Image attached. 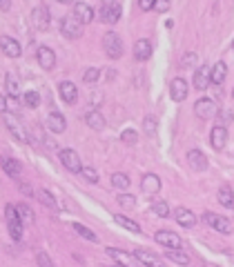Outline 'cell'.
Here are the masks:
<instances>
[{"label": "cell", "instance_id": "obj_3", "mask_svg": "<svg viewBox=\"0 0 234 267\" xmlns=\"http://www.w3.org/2000/svg\"><path fill=\"white\" fill-rule=\"evenodd\" d=\"M121 14H123V7L118 5L116 0H107V2L101 5V9H98V18L105 25H116L121 20Z\"/></svg>", "mask_w": 234, "mask_h": 267}, {"label": "cell", "instance_id": "obj_4", "mask_svg": "<svg viewBox=\"0 0 234 267\" xmlns=\"http://www.w3.org/2000/svg\"><path fill=\"white\" fill-rule=\"evenodd\" d=\"M103 45H105V53L112 58V60L123 56V40L116 32H107L105 38H103Z\"/></svg>", "mask_w": 234, "mask_h": 267}, {"label": "cell", "instance_id": "obj_13", "mask_svg": "<svg viewBox=\"0 0 234 267\" xmlns=\"http://www.w3.org/2000/svg\"><path fill=\"white\" fill-rule=\"evenodd\" d=\"M210 145H212L216 152L225 149V145H228V129H225V125H216L210 131Z\"/></svg>", "mask_w": 234, "mask_h": 267}, {"label": "cell", "instance_id": "obj_47", "mask_svg": "<svg viewBox=\"0 0 234 267\" xmlns=\"http://www.w3.org/2000/svg\"><path fill=\"white\" fill-rule=\"evenodd\" d=\"M232 118H234L232 111H221V123H223V125H225V123H230Z\"/></svg>", "mask_w": 234, "mask_h": 267}, {"label": "cell", "instance_id": "obj_38", "mask_svg": "<svg viewBox=\"0 0 234 267\" xmlns=\"http://www.w3.org/2000/svg\"><path fill=\"white\" fill-rule=\"evenodd\" d=\"M18 212H20L22 220H25V225H32L34 223V212L29 205H18Z\"/></svg>", "mask_w": 234, "mask_h": 267}, {"label": "cell", "instance_id": "obj_25", "mask_svg": "<svg viewBox=\"0 0 234 267\" xmlns=\"http://www.w3.org/2000/svg\"><path fill=\"white\" fill-rule=\"evenodd\" d=\"M134 254H136V258L141 261V265H152V267L161 265V258L156 256L154 251H149V249H136Z\"/></svg>", "mask_w": 234, "mask_h": 267}, {"label": "cell", "instance_id": "obj_15", "mask_svg": "<svg viewBox=\"0 0 234 267\" xmlns=\"http://www.w3.org/2000/svg\"><path fill=\"white\" fill-rule=\"evenodd\" d=\"M58 91H60V98H63L67 105H76V103H78V87H76L74 83L63 80V83L58 85Z\"/></svg>", "mask_w": 234, "mask_h": 267}, {"label": "cell", "instance_id": "obj_12", "mask_svg": "<svg viewBox=\"0 0 234 267\" xmlns=\"http://www.w3.org/2000/svg\"><path fill=\"white\" fill-rule=\"evenodd\" d=\"M210 83H212V67L203 65V67H198L197 71H194V87H197L198 91H205V89L210 87Z\"/></svg>", "mask_w": 234, "mask_h": 267}, {"label": "cell", "instance_id": "obj_40", "mask_svg": "<svg viewBox=\"0 0 234 267\" xmlns=\"http://www.w3.org/2000/svg\"><path fill=\"white\" fill-rule=\"evenodd\" d=\"M98 73H101V71H98L96 67H90L85 73H83V83H85V85H94L96 80H98Z\"/></svg>", "mask_w": 234, "mask_h": 267}, {"label": "cell", "instance_id": "obj_2", "mask_svg": "<svg viewBox=\"0 0 234 267\" xmlns=\"http://www.w3.org/2000/svg\"><path fill=\"white\" fill-rule=\"evenodd\" d=\"M60 34H63L67 40H78V38L83 36V22H80V18L76 16L74 11L60 20Z\"/></svg>", "mask_w": 234, "mask_h": 267}, {"label": "cell", "instance_id": "obj_53", "mask_svg": "<svg viewBox=\"0 0 234 267\" xmlns=\"http://www.w3.org/2000/svg\"><path fill=\"white\" fill-rule=\"evenodd\" d=\"M232 98H234V91H232Z\"/></svg>", "mask_w": 234, "mask_h": 267}, {"label": "cell", "instance_id": "obj_23", "mask_svg": "<svg viewBox=\"0 0 234 267\" xmlns=\"http://www.w3.org/2000/svg\"><path fill=\"white\" fill-rule=\"evenodd\" d=\"M74 14L80 18L83 25H90V22L94 20V9H91L87 2H76V5H74Z\"/></svg>", "mask_w": 234, "mask_h": 267}, {"label": "cell", "instance_id": "obj_32", "mask_svg": "<svg viewBox=\"0 0 234 267\" xmlns=\"http://www.w3.org/2000/svg\"><path fill=\"white\" fill-rule=\"evenodd\" d=\"M36 198H38V203H43L45 207H49V210H56V198L49 194V189H38Z\"/></svg>", "mask_w": 234, "mask_h": 267}, {"label": "cell", "instance_id": "obj_11", "mask_svg": "<svg viewBox=\"0 0 234 267\" xmlns=\"http://www.w3.org/2000/svg\"><path fill=\"white\" fill-rule=\"evenodd\" d=\"M156 243H161L163 247H167V249H181L183 247V241H181V236L174 234V231H167V230H161L154 234Z\"/></svg>", "mask_w": 234, "mask_h": 267}, {"label": "cell", "instance_id": "obj_35", "mask_svg": "<svg viewBox=\"0 0 234 267\" xmlns=\"http://www.w3.org/2000/svg\"><path fill=\"white\" fill-rule=\"evenodd\" d=\"M152 212L161 218H167L170 216V205L165 203V200H159V203H152Z\"/></svg>", "mask_w": 234, "mask_h": 267}, {"label": "cell", "instance_id": "obj_16", "mask_svg": "<svg viewBox=\"0 0 234 267\" xmlns=\"http://www.w3.org/2000/svg\"><path fill=\"white\" fill-rule=\"evenodd\" d=\"M187 91H190V87H187V83L183 78H174L170 83V96L174 103H181V100L187 98Z\"/></svg>", "mask_w": 234, "mask_h": 267}, {"label": "cell", "instance_id": "obj_6", "mask_svg": "<svg viewBox=\"0 0 234 267\" xmlns=\"http://www.w3.org/2000/svg\"><path fill=\"white\" fill-rule=\"evenodd\" d=\"M203 220L208 223L212 230H216V231H221V234H230L232 231V223H230L225 216H221V214H214V212H205L203 214Z\"/></svg>", "mask_w": 234, "mask_h": 267}, {"label": "cell", "instance_id": "obj_27", "mask_svg": "<svg viewBox=\"0 0 234 267\" xmlns=\"http://www.w3.org/2000/svg\"><path fill=\"white\" fill-rule=\"evenodd\" d=\"M165 258L167 261H172L174 265H190V256H187L185 251H181V249H167V254H165Z\"/></svg>", "mask_w": 234, "mask_h": 267}, {"label": "cell", "instance_id": "obj_5", "mask_svg": "<svg viewBox=\"0 0 234 267\" xmlns=\"http://www.w3.org/2000/svg\"><path fill=\"white\" fill-rule=\"evenodd\" d=\"M2 123H5V127L9 129V134L14 138H16L18 142H25L27 141V136H25V129L20 127V123H18V118L14 114H11L9 109L7 111H2Z\"/></svg>", "mask_w": 234, "mask_h": 267}, {"label": "cell", "instance_id": "obj_34", "mask_svg": "<svg viewBox=\"0 0 234 267\" xmlns=\"http://www.w3.org/2000/svg\"><path fill=\"white\" fill-rule=\"evenodd\" d=\"M156 127H159V123H156L154 116L143 118V134H147V136H156Z\"/></svg>", "mask_w": 234, "mask_h": 267}, {"label": "cell", "instance_id": "obj_1", "mask_svg": "<svg viewBox=\"0 0 234 267\" xmlns=\"http://www.w3.org/2000/svg\"><path fill=\"white\" fill-rule=\"evenodd\" d=\"M5 220H7V230H9V236L14 241H20L22 238V225H25V220H22L20 212H18L16 205H7L5 207Z\"/></svg>", "mask_w": 234, "mask_h": 267}, {"label": "cell", "instance_id": "obj_18", "mask_svg": "<svg viewBox=\"0 0 234 267\" xmlns=\"http://www.w3.org/2000/svg\"><path fill=\"white\" fill-rule=\"evenodd\" d=\"M47 129L52 131V134H63V131L67 129L65 116L60 114V111H52V114L47 116Z\"/></svg>", "mask_w": 234, "mask_h": 267}, {"label": "cell", "instance_id": "obj_22", "mask_svg": "<svg viewBox=\"0 0 234 267\" xmlns=\"http://www.w3.org/2000/svg\"><path fill=\"white\" fill-rule=\"evenodd\" d=\"M174 216H176V223H179V225H183V227H187V230L197 225V216L192 214L187 207H179Z\"/></svg>", "mask_w": 234, "mask_h": 267}, {"label": "cell", "instance_id": "obj_19", "mask_svg": "<svg viewBox=\"0 0 234 267\" xmlns=\"http://www.w3.org/2000/svg\"><path fill=\"white\" fill-rule=\"evenodd\" d=\"M0 47H2L5 56H9V58H18V56L22 53L20 42L14 40V38H9V36H2V38H0Z\"/></svg>", "mask_w": 234, "mask_h": 267}, {"label": "cell", "instance_id": "obj_21", "mask_svg": "<svg viewBox=\"0 0 234 267\" xmlns=\"http://www.w3.org/2000/svg\"><path fill=\"white\" fill-rule=\"evenodd\" d=\"M36 56H38V65L43 69H54V65H56V56H54V52L49 47H38V52H36Z\"/></svg>", "mask_w": 234, "mask_h": 267}, {"label": "cell", "instance_id": "obj_30", "mask_svg": "<svg viewBox=\"0 0 234 267\" xmlns=\"http://www.w3.org/2000/svg\"><path fill=\"white\" fill-rule=\"evenodd\" d=\"M114 220H116L118 225H123L125 230H129V231H134V234H141V225L136 223V220H132V218H125L123 214H116L114 216Z\"/></svg>", "mask_w": 234, "mask_h": 267}, {"label": "cell", "instance_id": "obj_51", "mask_svg": "<svg viewBox=\"0 0 234 267\" xmlns=\"http://www.w3.org/2000/svg\"><path fill=\"white\" fill-rule=\"evenodd\" d=\"M58 2H63V5H70L72 0H58Z\"/></svg>", "mask_w": 234, "mask_h": 267}, {"label": "cell", "instance_id": "obj_17", "mask_svg": "<svg viewBox=\"0 0 234 267\" xmlns=\"http://www.w3.org/2000/svg\"><path fill=\"white\" fill-rule=\"evenodd\" d=\"M141 189H143V194L147 196H154L161 192V178L156 174H145L143 180H141Z\"/></svg>", "mask_w": 234, "mask_h": 267}, {"label": "cell", "instance_id": "obj_43", "mask_svg": "<svg viewBox=\"0 0 234 267\" xmlns=\"http://www.w3.org/2000/svg\"><path fill=\"white\" fill-rule=\"evenodd\" d=\"M192 65H197V53H185V56L181 58V67L183 69H190Z\"/></svg>", "mask_w": 234, "mask_h": 267}, {"label": "cell", "instance_id": "obj_33", "mask_svg": "<svg viewBox=\"0 0 234 267\" xmlns=\"http://www.w3.org/2000/svg\"><path fill=\"white\" fill-rule=\"evenodd\" d=\"M112 185H114V189H127L129 187V176H125V174H121V172L112 174Z\"/></svg>", "mask_w": 234, "mask_h": 267}, {"label": "cell", "instance_id": "obj_14", "mask_svg": "<svg viewBox=\"0 0 234 267\" xmlns=\"http://www.w3.org/2000/svg\"><path fill=\"white\" fill-rule=\"evenodd\" d=\"M187 165H190L194 172H205V169H208V156H205L201 149H190V152H187Z\"/></svg>", "mask_w": 234, "mask_h": 267}, {"label": "cell", "instance_id": "obj_42", "mask_svg": "<svg viewBox=\"0 0 234 267\" xmlns=\"http://www.w3.org/2000/svg\"><path fill=\"white\" fill-rule=\"evenodd\" d=\"M36 263L40 267H54V261L47 256V254H45V251H38V254H36Z\"/></svg>", "mask_w": 234, "mask_h": 267}, {"label": "cell", "instance_id": "obj_7", "mask_svg": "<svg viewBox=\"0 0 234 267\" xmlns=\"http://www.w3.org/2000/svg\"><path fill=\"white\" fill-rule=\"evenodd\" d=\"M194 114H197L198 118H203V121L214 118V116L218 114L216 100H212V98H201V100H197V105H194Z\"/></svg>", "mask_w": 234, "mask_h": 267}, {"label": "cell", "instance_id": "obj_9", "mask_svg": "<svg viewBox=\"0 0 234 267\" xmlns=\"http://www.w3.org/2000/svg\"><path fill=\"white\" fill-rule=\"evenodd\" d=\"M58 156H60V162L65 165L67 172H72V174H80V172H83L80 158H78V154H76L74 149H60Z\"/></svg>", "mask_w": 234, "mask_h": 267}, {"label": "cell", "instance_id": "obj_50", "mask_svg": "<svg viewBox=\"0 0 234 267\" xmlns=\"http://www.w3.org/2000/svg\"><path fill=\"white\" fill-rule=\"evenodd\" d=\"M11 0H0V11H9Z\"/></svg>", "mask_w": 234, "mask_h": 267}, {"label": "cell", "instance_id": "obj_48", "mask_svg": "<svg viewBox=\"0 0 234 267\" xmlns=\"http://www.w3.org/2000/svg\"><path fill=\"white\" fill-rule=\"evenodd\" d=\"M45 147H47V149H52V152H56V149H58L56 141H52V138H45Z\"/></svg>", "mask_w": 234, "mask_h": 267}, {"label": "cell", "instance_id": "obj_10", "mask_svg": "<svg viewBox=\"0 0 234 267\" xmlns=\"http://www.w3.org/2000/svg\"><path fill=\"white\" fill-rule=\"evenodd\" d=\"M107 256L114 258L118 265H125V267H134V265H141V261L136 258V254H129V251H123L116 249V247H107Z\"/></svg>", "mask_w": 234, "mask_h": 267}, {"label": "cell", "instance_id": "obj_29", "mask_svg": "<svg viewBox=\"0 0 234 267\" xmlns=\"http://www.w3.org/2000/svg\"><path fill=\"white\" fill-rule=\"evenodd\" d=\"M5 89H7V94L9 96H20V83L16 80V76L14 73H7V78H5Z\"/></svg>", "mask_w": 234, "mask_h": 267}, {"label": "cell", "instance_id": "obj_31", "mask_svg": "<svg viewBox=\"0 0 234 267\" xmlns=\"http://www.w3.org/2000/svg\"><path fill=\"white\" fill-rule=\"evenodd\" d=\"M225 76H228V67H225V63H214V67H212V83L221 85L225 80Z\"/></svg>", "mask_w": 234, "mask_h": 267}, {"label": "cell", "instance_id": "obj_36", "mask_svg": "<svg viewBox=\"0 0 234 267\" xmlns=\"http://www.w3.org/2000/svg\"><path fill=\"white\" fill-rule=\"evenodd\" d=\"M74 230L78 231V234L83 236V238H87V241H91V243H98V236H96L91 230H87L85 225H80V223H74Z\"/></svg>", "mask_w": 234, "mask_h": 267}, {"label": "cell", "instance_id": "obj_46", "mask_svg": "<svg viewBox=\"0 0 234 267\" xmlns=\"http://www.w3.org/2000/svg\"><path fill=\"white\" fill-rule=\"evenodd\" d=\"M141 11H152L154 9V0H139Z\"/></svg>", "mask_w": 234, "mask_h": 267}, {"label": "cell", "instance_id": "obj_52", "mask_svg": "<svg viewBox=\"0 0 234 267\" xmlns=\"http://www.w3.org/2000/svg\"><path fill=\"white\" fill-rule=\"evenodd\" d=\"M232 49H234V40H232Z\"/></svg>", "mask_w": 234, "mask_h": 267}, {"label": "cell", "instance_id": "obj_44", "mask_svg": "<svg viewBox=\"0 0 234 267\" xmlns=\"http://www.w3.org/2000/svg\"><path fill=\"white\" fill-rule=\"evenodd\" d=\"M83 176L90 180V183H98V174H96V169H91V167H83Z\"/></svg>", "mask_w": 234, "mask_h": 267}, {"label": "cell", "instance_id": "obj_39", "mask_svg": "<svg viewBox=\"0 0 234 267\" xmlns=\"http://www.w3.org/2000/svg\"><path fill=\"white\" fill-rule=\"evenodd\" d=\"M121 141L127 142V145H136V142H139V134H136L134 129H125L121 134Z\"/></svg>", "mask_w": 234, "mask_h": 267}, {"label": "cell", "instance_id": "obj_37", "mask_svg": "<svg viewBox=\"0 0 234 267\" xmlns=\"http://www.w3.org/2000/svg\"><path fill=\"white\" fill-rule=\"evenodd\" d=\"M118 205L125 207V210H134V207H136V198H134L132 194H121L118 196Z\"/></svg>", "mask_w": 234, "mask_h": 267}, {"label": "cell", "instance_id": "obj_26", "mask_svg": "<svg viewBox=\"0 0 234 267\" xmlns=\"http://www.w3.org/2000/svg\"><path fill=\"white\" fill-rule=\"evenodd\" d=\"M216 198H218V203L223 205V207H228V210H232L234 207V192L228 187V185H223V187L218 189Z\"/></svg>", "mask_w": 234, "mask_h": 267}, {"label": "cell", "instance_id": "obj_24", "mask_svg": "<svg viewBox=\"0 0 234 267\" xmlns=\"http://www.w3.org/2000/svg\"><path fill=\"white\" fill-rule=\"evenodd\" d=\"M85 123L91 127V129H96V131L105 129V118H103V114L98 109L87 111V114H85Z\"/></svg>", "mask_w": 234, "mask_h": 267}, {"label": "cell", "instance_id": "obj_41", "mask_svg": "<svg viewBox=\"0 0 234 267\" xmlns=\"http://www.w3.org/2000/svg\"><path fill=\"white\" fill-rule=\"evenodd\" d=\"M25 105L32 107V109H36V107L40 105V96H38L36 91H27L25 94Z\"/></svg>", "mask_w": 234, "mask_h": 267}, {"label": "cell", "instance_id": "obj_45", "mask_svg": "<svg viewBox=\"0 0 234 267\" xmlns=\"http://www.w3.org/2000/svg\"><path fill=\"white\" fill-rule=\"evenodd\" d=\"M172 5V0H154V11H167Z\"/></svg>", "mask_w": 234, "mask_h": 267}, {"label": "cell", "instance_id": "obj_8", "mask_svg": "<svg viewBox=\"0 0 234 267\" xmlns=\"http://www.w3.org/2000/svg\"><path fill=\"white\" fill-rule=\"evenodd\" d=\"M32 25L36 27L38 32H47L49 25H52V16H49L47 7H34L32 9Z\"/></svg>", "mask_w": 234, "mask_h": 267}, {"label": "cell", "instance_id": "obj_28", "mask_svg": "<svg viewBox=\"0 0 234 267\" xmlns=\"http://www.w3.org/2000/svg\"><path fill=\"white\" fill-rule=\"evenodd\" d=\"M2 169L7 172V176H9V178H18V176H20V162L14 160V158H5V160H2Z\"/></svg>", "mask_w": 234, "mask_h": 267}, {"label": "cell", "instance_id": "obj_20", "mask_svg": "<svg viewBox=\"0 0 234 267\" xmlns=\"http://www.w3.org/2000/svg\"><path fill=\"white\" fill-rule=\"evenodd\" d=\"M149 56H152V42H149L147 38H141V40L134 42V58H136L139 63L147 60Z\"/></svg>", "mask_w": 234, "mask_h": 267}, {"label": "cell", "instance_id": "obj_49", "mask_svg": "<svg viewBox=\"0 0 234 267\" xmlns=\"http://www.w3.org/2000/svg\"><path fill=\"white\" fill-rule=\"evenodd\" d=\"M20 192H22V194H25V196H36V194H34V192H32V187H29V185H25V183L20 185Z\"/></svg>", "mask_w": 234, "mask_h": 267}]
</instances>
